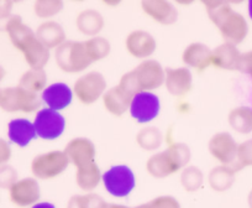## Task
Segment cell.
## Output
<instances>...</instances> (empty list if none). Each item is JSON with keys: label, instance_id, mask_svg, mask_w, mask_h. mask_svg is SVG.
Instances as JSON below:
<instances>
[{"label": "cell", "instance_id": "cell-22", "mask_svg": "<svg viewBox=\"0 0 252 208\" xmlns=\"http://www.w3.org/2000/svg\"><path fill=\"white\" fill-rule=\"evenodd\" d=\"M132 96L116 84V86L108 88L105 94L101 98L103 107L109 114L113 117H123L124 114L129 112L130 103H131Z\"/></svg>", "mask_w": 252, "mask_h": 208}, {"label": "cell", "instance_id": "cell-37", "mask_svg": "<svg viewBox=\"0 0 252 208\" xmlns=\"http://www.w3.org/2000/svg\"><path fill=\"white\" fill-rule=\"evenodd\" d=\"M237 71L246 74V76H249L252 79V50L241 52Z\"/></svg>", "mask_w": 252, "mask_h": 208}, {"label": "cell", "instance_id": "cell-43", "mask_svg": "<svg viewBox=\"0 0 252 208\" xmlns=\"http://www.w3.org/2000/svg\"><path fill=\"white\" fill-rule=\"evenodd\" d=\"M247 14H249L250 19L252 20V0H250L249 3H247Z\"/></svg>", "mask_w": 252, "mask_h": 208}, {"label": "cell", "instance_id": "cell-9", "mask_svg": "<svg viewBox=\"0 0 252 208\" xmlns=\"http://www.w3.org/2000/svg\"><path fill=\"white\" fill-rule=\"evenodd\" d=\"M135 81L140 92H155L164 86V67L155 59L141 61L134 69Z\"/></svg>", "mask_w": 252, "mask_h": 208}, {"label": "cell", "instance_id": "cell-21", "mask_svg": "<svg viewBox=\"0 0 252 208\" xmlns=\"http://www.w3.org/2000/svg\"><path fill=\"white\" fill-rule=\"evenodd\" d=\"M8 141L19 147H25L36 139V130L33 123L26 118H15L8 123L6 127Z\"/></svg>", "mask_w": 252, "mask_h": 208}, {"label": "cell", "instance_id": "cell-20", "mask_svg": "<svg viewBox=\"0 0 252 208\" xmlns=\"http://www.w3.org/2000/svg\"><path fill=\"white\" fill-rule=\"evenodd\" d=\"M241 51L236 45L222 42L212 48V66L222 71H237Z\"/></svg>", "mask_w": 252, "mask_h": 208}, {"label": "cell", "instance_id": "cell-30", "mask_svg": "<svg viewBox=\"0 0 252 208\" xmlns=\"http://www.w3.org/2000/svg\"><path fill=\"white\" fill-rule=\"evenodd\" d=\"M205 176L204 173L200 170V168L195 165H188L181 171V176H179V182H181L182 187L187 192H197L200 190L204 183Z\"/></svg>", "mask_w": 252, "mask_h": 208}, {"label": "cell", "instance_id": "cell-2", "mask_svg": "<svg viewBox=\"0 0 252 208\" xmlns=\"http://www.w3.org/2000/svg\"><path fill=\"white\" fill-rule=\"evenodd\" d=\"M210 23L218 29L224 42L239 46L249 36L250 26L247 19L235 10L229 1L205 0L202 1Z\"/></svg>", "mask_w": 252, "mask_h": 208}, {"label": "cell", "instance_id": "cell-39", "mask_svg": "<svg viewBox=\"0 0 252 208\" xmlns=\"http://www.w3.org/2000/svg\"><path fill=\"white\" fill-rule=\"evenodd\" d=\"M14 1L9 0H0V20H8L9 18L13 16Z\"/></svg>", "mask_w": 252, "mask_h": 208}, {"label": "cell", "instance_id": "cell-13", "mask_svg": "<svg viewBox=\"0 0 252 208\" xmlns=\"http://www.w3.org/2000/svg\"><path fill=\"white\" fill-rule=\"evenodd\" d=\"M125 50L134 59L145 61V60L151 59L156 52L157 41L149 31L136 29L126 35Z\"/></svg>", "mask_w": 252, "mask_h": 208}, {"label": "cell", "instance_id": "cell-33", "mask_svg": "<svg viewBox=\"0 0 252 208\" xmlns=\"http://www.w3.org/2000/svg\"><path fill=\"white\" fill-rule=\"evenodd\" d=\"M105 202L101 196L89 192L72 196L67 202L66 208H101Z\"/></svg>", "mask_w": 252, "mask_h": 208}, {"label": "cell", "instance_id": "cell-24", "mask_svg": "<svg viewBox=\"0 0 252 208\" xmlns=\"http://www.w3.org/2000/svg\"><path fill=\"white\" fill-rule=\"evenodd\" d=\"M105 26L104 16L95 9H84L76 16V28L88 38L99 36Z\"/></svg>", "mask_w": 252, "mask_h": 208}, {"label": "cell", "instance_id": "cell-29", "mask_svg": "<svg viewBox=\"0 0 252 208\" xmlns=\"http://www.w3.org/2000/svg\"><path fill=\"white\" fill-rule=\"evenodd\" d=\"M163 134L161 130L156 127H144L137 132L136 134V144L140 149L144 151L154 152L157 151L163 144Z\"/></svg>", "mask_w": 252, "mask_h": 208}, {"label": "cell", "instance_id": "cell-27", "mask_svg": "<svg viewBox=\"0 0 252 208\" xmlns=\"http://www.w3.org/2000/svg\"><path fill=\"white\" fill-rule=\"evenodd\" d=\"M227 124L237 134H251L252 108L247 105H239V107L232 108L227 114Z\"/></svg>", "mask_w": 252, "mask_h": 208}, {"label": "cell", "instance_id": "cell-31", "mask_svg": "<svg viewBox=\"0 0 252 208\" xmlns=\"http://www.w3.org/2000/svg\"><path fill=\"white\" fill-rule=\"evenodd\" d=\"M84 43H86L89 57H91L93 64L106 59L111 52L110 41L100 35L95 36V37L87 38V40H84Z\"/></svg>", "mask_w": 252, "mask_h": 208}, {"label": "cell", "instance_id": "cell-15", "mask_svg": "<svg viewBox=\"0 0 252 208\" xmlns=\"http://www.w3.org/2000/svg\"><path fill=\"white\" fill-rule=\"evenodd\" d=\"M68 161L74 168H81L95 161L96 147L89 138L76 137L69 140L63 149Z\"/></svg>", "mask_w": 252, "mask_h": 208}, {"label": "cell", "instance_id": "cell-36", "mask_svg": "<svg viewBox=\"0 0 252 208\" xmlns=\"http://www.w3.org/2000/svg\"><path fill=\"white\" fill-rule=\"evenodd\" d=\"M146 205L149 208H182L179 201L171 195L157 196Z\"/></svg>", "mask_w": 252, "mask_h": 208}, {"label": "cell", "instance_id": "cell-19", "mask_svg": "<svg viewBox=\"0 0 252 208\" xmlns=\"http://www.w3.org/2000/svg\"><path fill=\"white\" fill-rule=\"evenodd\" d=\"M181 59L190 71L204 72L212 66V48L203 42H192L184 47Z\"/></svg>", "mask_w": 252, "mask_h": 208}, {"label": "cell", "instance_id": "cell-28", "mask_svg": "<svg viewBox=\"0 0 252 208\" xmlns=\"http://www.w3.org/2000/svg\"><path fill=\"white\" fill-rule=\"evenodd\" d=\"M47 72L45 69H29L20 76L18 86L32 93L41 94L47 87Z\"/></svg>", "mask_w": 252, "mask_h": 208}, {"label": "cell", "instance_id": "cell-32", "mask_svg": "<svg viewBox=\"0 0 252 208\" xmlns=\"http://www.w3.org/2000/svg\"><path fill=\"white\" fill-rule=\"evenodd\" d=\"M64 3L62 0H37L32 5L33 14L43 21L51 20L52 18L62 13Z\"/></svg>", "mask_w": 252, "mask_h": 208}, {"label": "cell", "instance_id": "cell-8", "mask_svg": "<svg viewBox=\"0 0 252 208\" xmlns=\"http://www.w3.org/2000/svg\"><path fill=\"white\" fill-rule=\"evenodd\" d=\"M101 183L110 196L125 198L136 187V176L127 165H114L103 173Z\"/></svg>", "mask_w": 252, "mask_h": 208}, {"label": "cell", "instance_id": "cell-7", "mask_svg": "<svg viewBox=\"0 0 252 208\" xmlns=\"http://www.w3.org/2000/svg\"><path fill=\"white\" fill-rule=\"evenodd\" d=\"M72 91L82 104L92 105L103 98L108 91V82L101 72L88 71L74 81Z\"/></svg>", "mask_w": 252, "mask_h": 208}, {"label": "cell", "instance_id": "cell-40", "mask_svg": "<svg viewBox=\"0 0 252 208\" xmlns=\"http://www.w3.org/2000/svg\"><path fill=\"white\" fill-rule=\"evenodd\" d=\"M101 208H149L147 207L146 203H144V205H139V206H134V207H131V206H125V205H119V203H109V202H105L104 203V206Z\"/></svg>", "mask_w": 252, "mask_h": 208}, {"label": "cell", "instance_id": "cell-6", "mask_svg": "<svg viewBox=\"0 0 252 208\" xmlns=\"http://www.w3.org/2000/svg\"><path fill=\"white\" fill-rule=\"evenodd\" d=\"M71 165L63 150H51L36 155L31 160L30 170L36 180H53L62 175Z\"/></svg>", "mask_w": 252, "mask_h": 208}, {"label": "cell", "instance_id": "cell-18", "mask_svg": "<svg viewBox=\"0 0 252 208\" xmlns=\"http://www.w3.org/2000/svg\"><path fill=\"white\" fill-rule=\"evenodd\" d=\"M40 97L46 108H50L56 112H62L71 105L74 94L67 83L55 82V83L47 84Z\"/></svg>", "mask_w": 252, "mask_h": 208}, {"label": "cell", "instance_id": "cell-12", "mask_svg": "<svg viewBox=\"0 0 252 208\" xmlns=\"http://www.w3.org/2000/svg\"><path fill=\"white\" fill-rule=\"evenodd\" d=\"M237 141L229 132H218L208 141V151L219 165L234 166L237 155Z\"/></svg>", "mask_w": 252, "mask_h": 208}, {"label": "cell", "instance_id": "cell-25", "mask_svg": "<svg viewBox=\"0 0 252 208\" xmlns=\"http://www.w3.org/2000/svg\"><path fill=\"white\" fill-rule=\"evenodd\" d=\"M236 173L237 171L232 166H215L208 173L209 187L215 192H226L234 186L236 181Z\"/></svg>", "mask_w": 252, "mask_h": 208}, {"label": "cell", "instance_id": "cell-23", "mask_svg": "<svg viewBox=\"0 0 252 208\" xmlns=\"http://www.w3.org/2000/svg\"><path fill=\"white\" fill-rule=\"evenodd\" d=\"M36 36L48 50H56L67 41V34L58 21H42L36 29Z\"/></svg>", "mask_w": 252, "mask_h": 208}, {"label": "cell", "instance_id": "cell-16", "mask_svg": "<svg viewBox=\"0 0 252 208\" xmlns=\"http://www.w3.org/2000/svg\"><path fill=\"white\" fill-rule=\"evenodd\" d=\"M164 87L174 98H183L193 88V73L187 67H166Z\"/></svg>", "mask_w": 252, "mask_h": 208}, {"label": "cell", "instance_id": "cell-35", "mask_svg": "<svg viewBox=\"0 0 252 208\" xmlns=\"http://www.w3.org/2000/svg\"><path fill=\"white\" fill-rule=\"evenodd\" d=\"M19 180L18 171L10 164L0 166V190H9Z\"/></svg>", "mask_w": 252, "mask_h": 208}, {"label": "cell", "instance_id": "cell-17", "mask_svg": "<svg viewBox=\"0 0 252 208\" xmlns=\"http://www.w3.org/2000/svg\"><path fill=\"white\" fill-rule=\"evenodd\" d=\"M141 10L152 21L163 26H171L178 21V9L168 0H144Z\"/></svg>", "mask_w": 252, "mask_h": 208}, {"label": "cell", "instance_id": "cell-26", "mask_svg": "<svg viewBox=\"0 0 252 208\" xmlns=\"http://www.w3.org/2000/svg\"><path fill=\"white\" fill-rule=\"evenodd\" d=\"M101 177L103 173L96 161L76 169V183L86 193L93 192L101 183Z\"/></svg>", "mask_w": 252, "mask_h": 208}, {"label": "cell", "instance_id": "cell-10", "mask_svg": "<svg viewBox=\"0 0 252 208\" xmlns=\"http://www.w3.org/2000/svg\"><path fill=\"white\" fill-rule=\"evenodd\" d=\"M33 127L36 135L40 139L53 141L62 137L66 129V119L61 114V112L50 109V108H41L33 118Z\"/></svg>", "mask_w": 252, "mask_h": 208}, {"label": "cell", "instance_id": "cell-44", "mask_svg": "<svg viewBox=\"0 0 252 208\" xmlns=\"http://www.w3.org/2000/svg\"><path fill=\"white\" fill-rule=\"evenodd\" d=\"M247 205H249V208H252V188L247 195Z\"/></svg>", "mask_w": 252, "mask_h": 208}, {"label": "cell", "instance_id": "cell-4", "mask_svg": "<svg viewBox=\"0 0 252 208\" xmlns=\"http://www.w3.org/2000/svg\"><path fill=\"white\" fill-rule=\"evenodd\" d=\"M55 62L64 73H82L93 65L84 41L67 40L55 50Z\"/></svg>", "mask_w": 252, "mask_h": 208}, {"label": "cell", "instance_id": "cell-14", "mask_svg": "<svg viewBox=\"0 0 252 208\" xmlns=\"http://www.w3.org/2000/svg\"><path fill=\"white\" fill-rule=\"evenodd\" d=\"M9 200L19 208L32 207L41 198V187L35 177L19 178L8 190Z\"/></svg>", "mask_w": 252, "mask_h": 208}, {"label": "cell", "instance_id": "cell-42", "mask_svg": "<svg viewBox=\"0 0 252 208\" xmlns=\"http://www.w3.org/2000/svg\"><path fill=\"white\" fill-rule=\"evenodd\" d=\"M5 76H6L5 69H4V67L1 66V65H0V83H1V82L4 81V78H5ZM0 88H1V87H0Z\"/></svg>", "mask_w": 252, "mask_h": 208}, {"label": "cell", "instance_id": "cell-11", "mask_svg": "<svg viewBox=\"0 0 252 208\" xmlns=\"http://www.w3.org/2000/svg\"><path fill=\"white\" fill-rule=\"evenodd\" d=\"M159 112L161 102L155 92H140L132 97L129 113L132 119L139 124H150L157 119Z\"/></svg>", "mask_w": 252, "mask_h": 208}, {"label": "cell", "instance_id": "cell-3", "mask_svg": "<svg viewBox=\"0 0 252 208\" xmlns=\"http://www.w3.org/2000/svg\"><path fill=\"white\" fill-rule=\"evenodd\" d=\"M190 159L192 151L188 145L184 142L172 141L164 150L152 154L147 159L145 169L151 177L162 180L181 173L190 164Z\"/></svg>", "mask_w": 252, "mask_h": 208}, {"label": "cell", "instance_id": "cell-41", "mask_svg": "<svg viewBox=\"0 0 252 208\" xmlns=\"http://www.w3.org/2000/svg\"><path fill=\"white\" fill-rule=\"evenodd\" d=\"M30 208H57V207H56L53 203L47 202V201H40V202H37L36 205H33L32 207Z\"/></svg>", "mask_w": 252, "mask_h": 208}, {"label": "cell", "instance_id": "cell-1", "mask_svg": "<svg viewBox=\"0 0 252 208\" xmlns=\"http://www.w3.org/2000/svg\"><path fill=\"white\" fill-rule=\"evenodd\" d=\"M4 30L9 41L23 55L30 69H45L51 59V51L38 40L36 33L20 15H13L5 21Z\"/></svg>", "mask_w": 252, "mask_h": 208}, {"label": "cell", "instance_id": "cell-34", "mask_svg": "<svg viewBox=\"0 0 252 208\" xmlns=\"http://www.w3.org/2000/svg\"><path fill=\"white\" fill-rule=\"evenodd\" d=\"M232 168L239 173L242 169L252 168V138L241 141L237 146L236 161Z\"/></svg>", "mask_w": 252, "mask_h": 208}, {"label": "cell", "instance_id": "cell-5", "mask_svg": "<svg viewBox=\"0 0 252 208\" xmlns=\"http://www.w3.org/2000/svg\"><path fill=\"white\" fill-rule=\"evenodd\" d=\"M40 94L32 93L20 86L0 88V110L5 113L32 114L41 109Z\"/></svg>", "mask_w": 252, "mask_h": 208}, {"label": "cell", "instance_id": "cell-38", "mask_svg": "<svg viewBox=\"0 0 252 208\" xmlns=\"http://www.w3.org/2000/svg\"><path fill=\"white\" fill-rule=\"evenodd\" d=\"M13 156V149L11 144L8 140L0 138V166L6 165Z\"/></svg>", "mask_w": 252, "mask_h": 208}]
</instances>
